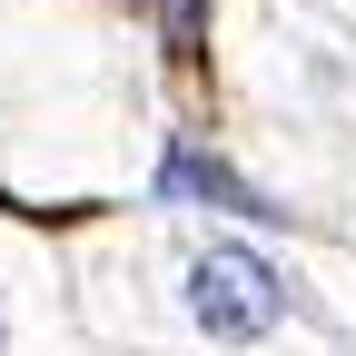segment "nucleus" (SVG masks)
I'll use <instances>...</instances> for the list:
<instances>
[{
	"instance_id": "1",
	"label": "nucleus",
	"mask_w": 356,
	"mask_h": 356,
	"mask_svg": "<svg viewBox=\"0 0 356 356\" xmlns=\"http://www.w3.org/2000/svg\"><path fill=\"white\" fill-rule=\"evenodd\" d=\"M159 317L208 356H267L307 327V287L248 238H198L159 267Z\"/></svg>"
},
{
	"instance_id": "2",
	"label": "nucleus",
	"mask_w": 356,
	"mask_h": 356,
	"mask_svg": "<svg viewBox=\"0 0 356 356\" xmlns=\"http://www.w3.org/2000/svg\"><path fill=\"white\" fill-rule=\"evenodd\" d=\"M159 208H208V218H248V228H287V218H297V208L267 198L238 159H218V149H198V139H168V159H159Z\"/></svg>"
},
{
	"instance_id": "3",
	"label": "nucleus",
	"mask_w": 356,
	"mask_h": 356,
	"mask_svg": "<svg viewBox=\"0 0 356 356\" xmlns=\"http://www.w3.org/2000/svg\"><path fill=\"white\" fill-rule=\"evenodd\" d=\"M0 356H20V307L0 297Z\"/></svg>"
}]
</instances>
